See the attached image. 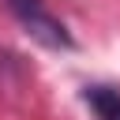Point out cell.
I'll list each match as a JSON object with an SVG mask.
<instances>
[{
    "instance_id": "cell-1",
    "label": "cell",
    "mask_w": 120,
    "mask_h": 120,
    "mask_svg": "<svg viewBox=\"0 0 120 120\" xmlns=\"http://www.w3.org/2000/svg\"><path fill=\"white\" fill-rule=\"evenodd\" d=\"M4 4L38 45H45V49H75L71 30L45 8V0H4Z\"/></svg>"
},
{
    "instance_id": "cell-2",
    "label": "cell",
    "mask_w": 120,
    "mask_h": 120,
    "mask_svg": "<svg viewBox=\"0 0 120 120\" xmlns=\"http://www.w3.org/2000/svg\"><path fill=\"white\" fill-rule=\"evenodd\" d=\"M82 101L90 105V112L98 120H120V90L116 86H105V82L82 86Z\"/></svg>"
}]
</instances>
